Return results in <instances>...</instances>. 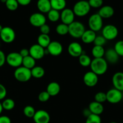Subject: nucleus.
Wrapping results in <instances>:
<instances>
[{
  "label": "nucleus",
  "instance_id": "obj_1",
  "mask_svg": "<svg viewBox=\"0 0 123 123\" xmlns=\"http://www.w3.org/2000/svg\"><path fill=\"white\" fill-rule=\"evenodd\" d=\"M92 72L98 76L102 75L106 73L108 68V63L104 58H94L90 65Z\"/></svg>",
  "mask_w": 123,
  "mask_h": 123
},
{
  "label": "nucleus",
  "instance_id": "obj_2",
  "mask_svg": "<svg viewBox=\"0 0 123 123\" xmlns=\"http://www.w3.org/2000/svg\"><path fill=\"white\" fill-rule=\"evenodd\" d=\"M86 31L84 25L78 21H74L68 25V34L74 38H80Z\"/></svg>",
  "mask_w": 123,
  "mask_h": 123
},
{
  "label": "nucleus",
  "instance_id": "obj_3",
  "mask_svg": "<svg viewBox=\"0 0 123 123\" xmlns=\"http://www.w3.org/2000/svg\"><path fill=\"white\" fill-rule=\"evenodd\" d=\"M90 8L91 7L89 6L88 1L81 0L75 4L72 10L75 16L78 17H83L89 13Z\"/></svg>",
  "mask_w": 123,
  "mask_h": 123
},
{
  "label": "nucleus",
  "instance_id": "obj_4",
  "mask_svg": "<svg viewBox=\"0 0 123 123\" xmlns=\"http://www.w3.org/2000/svg\"><path fill=\"white\" fill-rule=\"evenodd\" d=\"M14 78L20 82H27L31 79V70L23 67L22 66L16 68L14 72Z\"/></svg>",
  "mask_w": 123,
  "mask_h": 123
},
{
  "label": "nucleus",
  "instance_id": "obj_5",
  "mask_svg": "<svg viewBox=\"0 0 123 123\" xmlns=\"http://www.w3.org/2000/svg\"><path fill=\"white\" fill-rule=\"evenodd\" d=\"M88 26L89 30L94 32L100 31L103 27L102 18L98 13L92 14L88 19Z\"/></svg>",
  "mask_w": 123,
  "mask_h": 123
},
{
  "label": "nucleus",
  "instance_id": "obj_6",
  "mask_svg": "<svg viewBox=\"0 0 123 123\" xmlns=\"http://www.w3.org/2000/svg\"><path fill=\"white\" fill-rule=\"evenodd\" d=\"M22 60L23 58L22 57L20 54L16 52H12L9 53L6 56V62L10 67L16 68L22 66Z\"/></svg>",
  "mask_w": 123,
  "mask_h": 123
},
{
  "label": "nucleus",
  "instance_id": "obj_7",
  "mask_svg": "<svg viewBox=\"0 0 123 123\" xmlns=\"http://www.w3.org/2000/svg\"><path fill=\"white\" fill-rule=\"evenodd\" d=\"M118 35V30L113 25H107L102 28V36L106 40H113Z\"/></svg>",
  "mask_w": 123,
  "mask_h": 123
},
{
  "label": "nucleus",
  "instance_id": "obj_8",
  "mask_svg": "<svg viewBox=\"0 0 123 123\" xmlns=\"http://www.w3.org/2000/svg\"><path fill=\"white\" fill-rule=\"evenodd\" d=\"M0 38L6 43H11L16 38V34L14 30L9 26L3 27L0 32Z\"/></svg>",
  "mask_w": 123,
  "mask_h": 123
},
{
  "label": "nucleus",
  "instance_id": "obj_9",
  "mask_svg": "<svg viewBox=\"0 0 123 123\" xmlns=\"http://www.w3.org/2000/svg\"><path fill=\"white\" fill-rule=\"evenodd\" d=\"M107 101L112 104H116L119 103L123 99V93L117 89H110L106 92Z\"/></svg>",
  "mask_w": 123,
  "mask_h": 123
},
{
  "label": "nucleus",
  "instance_id": "obj_10",
  "mask_svg": "<svg viewBox=\"0 0 123 123\" xmlns=\"http://www.w3.org/2000/svg\"><path fill=\"white\" fill-rule=\"evenodd\" d=\"M47 50L45 49V54H50L53 56H59L63 52V46L60 42L57 41H52L48 46L47 47Z\"/></svg>",
  "mask_w": 123,
  "mask_h": 123
},
{
  "label": "nucleus",
  "instance_id": "obj_11",
  "mask_svg": "<svg viewBox=\"0 0 123 123\" xmlns=\"http://www.w3.org/2000/svg\"><path fill=\"white\" fill-rule=\"evenodd\" d=\"M47 18L43 13H33L29 18V22L32 26L34 27L40 28L41 26L46 24Z\"/></svg>",
  "mask_w": 123,
  "mask_h": 123
},
{
  "label": "nucleus",
  "instance_id": "obj_12",
  "mask_svg": "<svg viewBox=\"0 0 123 123\" xmlns=\"http://www.w3.org/2000/svg\"><path fill=\"white\" fill-rule=\"evenodd\" d=\"M30 55L34 60H41L45 55V49L38 44H33L29 49Z\"/></svg>",
  "mask_w": 123,
  "mask_h": 123
},
{
  "label": "nucleus",
  "instance_id": "obj_13",
  "mask_svg": "<svg viewBox=\"0 0 123 123\" xmlns=\"http://www.w3.org/2000/svg\"><path fill=\"white\" fill-rule=\"evenodd\" d=\"M75 14L73 10L70 8H65L60 13V20L62 23L69 25L74 21Z\"/></svg>",
  "mask_w": 123,
  "mask_h": 123
},
{
  "label": "nucleus",
  "instance_id": "obj_14",
  "mask_svg": "<svg viewBox=\"0 0 123 123\" xmlns=\"http://www.w3.org/2000/svg\"><path fill=\"white\" fill-rule=\"evenodd\" d=\"M68 52L72 57L78 58L81 55L84 54L82 45L76 42H73L69 44L68 47Z\"/></svg>",
  "mask_w": 123,
  "mask_h": 123
},
{
  "label": "nucleus",
  "instance_id": "obj_15",
  "mask_svg": "<svg viewBox=\"0 0 123 123\" xmlns=\"http://www.w3.org/2000/svg\"><path fill=\"white\" fill-rule=\"evenodd\" d=\"M83 82L88 87H94L97 84L98 76L92 71L86 72L83 76Z\"/></svg>",
  "mask_w": 123,
  "mask_h": 123
},
{
  "label": "nucleus",
  "instance_id": "obj_16",
  "mask_svg": "<svg viewBox=\"0 0 123 123\" xmlns=\"http://www.w3.org/2000/svg\"><path fill=\"white\" fill-rule=\"evenodd\" d=\"M33 118L35 123H49L50 121L49 114L48 112L42 109L36 111Z\"/></svg>",
  "mask_w": 123,
  "mask_h": 123
},
{
  "label": "nucleus",
  "instance_id": "obj_17",
  "mask_svg": "<svg viewBox=\"0 0 123 123\" xmlns=\"http://www.w3.org/2000/svg\"><path fill=\"white\" fill-rule=\"evenodd\" d=\"M112 84L115 88L123 91V72H118L115 73L112 76Z\"/></svg>",
  "mask_w": 123,
  "mask_h": 123
},
{
  "label": "nucleus",
  "instance_id": "obj_18",
  "mask_svg": "<svg viewBox=\"0 0 123 123\" xmlns=\"http://www.w3.org/2000/svg\"><path fill=\"white\" fill-rule=\"evenodd\" d=\"M105 60L107 63L116 64L119 60V56L117 54L114 49H109L105 52Z\"/></svg>",
  "mask_w": 123,
  "mask_h": 123
},
{
  "label": "nucleus",
  "instance_id": "obj_19",
  "mask_svg": "<svg viewBox=\"0 0 123 123\" xmlns=\"http://www.w3.org/2000/svg\"><path fill=\"white\" fill-rule=\"evenodd\" d=\"M114 12V9L113 7L110 6H104L100 8L98 14L102 19H108L113 16Z\"/></svg>",
  "mask_w": 123,
  "mask_h": 123
},
{
  "label": "nucleus",
  "instance_id": "obj_20",
  "mask_svg": "<svg viewBox=\"0 0 123 123\" xmlns=\"http://www.w3.org/2000/svg\"><path fill=\"white\" fill-rule=\"evenodd\" d=\"M37 7L41 13H48L52 9L50 0H38Z\"/></svg>",
  "mask_w": 123,
  "mask_h": 123
},
{
  "label": "nucleus",
  "instance_id": "obj_21",
  "mask_svg": "<svg viewBox=\"0 0 123 123\" xmlns=\"http://www.w3.org/2000/svg\"><path fill=\"white\" fill-rule=\"evenodd\" d=\"M88 108L91 114H95V115H100L104 111V106L102 103H98L95 101L91 102L89 105Z\"/></svg>",
  "mask_w": 123,
  "mask_h": 123
},
{
  "label": "nucleus",
  "instance_id": "obj_22",
  "mask_svg": "<svg viewBox=\"0 0 123 123\" xmlns=\"http://www.w3.org/2000/svg\"><path fill=\"white\" fill-rule=\"evenodd\" d=\"M96 35L95 32L90 30H86L81 37L82 42L85 44H90L94 43Z\"/></svg>",
  "mask_w": 123,
  "mask_h": 123
},
{
  "label": "nucleus",
  "instance_id": "obj_23",
  "mask_svg": "<svg viewBox=\"0 0 123 123\" xmlns=\"http://www.w3.org/2000/svg\"><path fill=\"white\" fill-rule=\"evenodd\" d=\"M48 94L51 97H54L59 93L60 91V86L56 82H51L48 85L47 87V90Z\"/></svg>",
  "mask_w": 123,
  "mask_h": 123
},
{
  "label": "nucleus",
  "instance_id": "obj_24",
  "mask_svg": "<svg viewBox=\"0 0 123 123\" xmlns=\"http://www.w3.org/2000/svg\"><path fill=\"white\" fill-rule=\"evenodd\" d=\"M52 9L57 11H62L66 8V0H50Z\"/></svg>",
  "mask_w": 123,
  "mask_h": 123
},
{
  "label": "nucleus",
  "instance_id": "obj_25",
  "mask_svg": "<svg viewBox=\"0 0 123 123\" xmlns=\"http://www.w3.org/2000/svg\"><path fill=\"white\" fill-rule=\"evenodd\" d=\"M51 38L49 35L41 34L37 37V44L43 48H47L51 43Z\"/></svg>",
  "mask_w": 123,
  "mask_h": 123
},
{
  "label": "nucleus",
  "instance_id": "obj_26",
  "mask_svg": "<svg viewBox=\"0 0 123 123\" xmlns=\"http://www.w3.org/2000/svg\"><path fill=\"white\" fill-rule=\"evenodd\" d=\"M105 50L103 46H94L92 49V55L94 58H103L105 55Z\"/></svg>",
  "mask_w": 123,
  "mask_h": 123
},
{
  "label": "nucleus",
  "instance_id": "obj_27",
  "mask_svg": "<svg viewBox=\"0 0 123 123\" xmlns=\"http://www.w3.org/2000/svg\"><path fill=\"white\" fill-rule=\"evenodd\" d=\"M31 76L36 79H41L45 75V70L41 66H35L31 70Z\"/></svg>",
  "mask_w": 123,
  "mask_h": 123
},
{
  "label": "nucleus",
  "instance_id": "obj_28",
  "mask_svg": "<svg viewBox=\"0 0 123 123\" xmlns=\"http://www.w3.org/2000/svg\"><path fill=\"white\" fill-rule=\"evenodd\" d=\"M22 66L25 68L31 70L34 67L36 66V60L31 57L30 55L23 58Z\"/></svg>",
  "mask_w": 123,
  "mask_h": 123
},
{
  "label": "nucleus",
  "instance_id": "obj_29",
  "mask_svg": "<svg viewBox=\"0 0 123 123\" xmlns=\"http://www.w3.org/2000/svg\"><path fill=\"white\" fill-rule=\"evenodd\" d=\"M78 62L82 66L84 67H87L90 66L92 60L89 55L85 54H83L78 57Z\"/></svg>",
  "mask_w": 123,
  "mask_h": 123
},
{
  "label": "nucleus",
  "instance_id": "obj_30",
  "mask_svg": "<svg viewBox=\"0 0 123 123\" xmlns=\"http://www.w3.org/2000/svg\"><path fill=\"white\" fill-rule=\"evenodd\" d=\"M47 17L49 21L52 22H55L60 19V13L59 11L51 9L47 13Z\"/></svg>",
  "mask_w": 123,
  "mask_h": 123
},
{
  "label": "nucleus",
  "instance_id": "obj_31",
  "mask_svg": "<svg viewBox=\"0 0 123 123\" xmlns=\"http://www.w3.org/2000/svg\"><path fill=\"white\" fill-rule=\"evenodd\" d=\"M1 103L3 109L6 111L12 110L15 106L14 101L12 98H6Z\"/></svg>",
  "mask_w": 123,
  "mask_h": 123
},
{
  "label": "nucleus",
  "instance_id": "obj_32",
  "mask_svg": "<svg viewBox=\"0 0 123 123\" xmlns=\"http://www.w3.org/2000/svg\"><path fill=\"white\" fill-rule=\"evenodd\" d=\"M55 31L60 36H65L68 34V25L63 23L59 24L55 28Z\"/></svg>",
  "mask_w": 123,
  "mask_h": 123
},
{
  "label": "nucleus",
  "instance_id": "obj_33",
  "mask_svg": "<svg viewBox=\"0 0 123 123\" xmlns=\"http://www.w3.org/2000/svg\"><path fill=\"white\" fill-rule=\"evenodd\" d=\"M5 4L7 9L10 11H15L19 6L17 0H7Z\"/></svg>",
  "mask_w": 123,
  "mask_h": 123
},
{
  "label": "nucleus",
  "instance_id": "obj_34",
  "mask_svg": "<svg viewBox=\"0 0 123 123\" xmlns=\"http://www.w3.org/2000/svg\"><path fill=\"white\" fill-rule=\"evenodd\" d=\"M23 112L25 117L28 118H33L36 113L34 108L30 105H27L24 108Z\"/></svg>",
  "mask_w": 123,
  "mask_h": 123
},
{
  "label": "nucleus",
  "instance_id": "obj_35",
  "mask_svg": "<svg viewBox=\"0 0 123 123\" xmlns=\"http://www.w3.org/2000/svg\"><path fill=\"white\" fill-rule=\"evenodd\" d=\"M85 123H101V119L100 115L90 114L86 118Z\"/></svg>",
  "mask_w": 123,
  "mask_h": 123
},
{
  "label": "nucleus",
  "instance_id": "obj_36",
  "mask_svg": "<svg viewBox=\"0 0 123 123\" xmlns=\"http://www.w3.org/2000/svg\"><path fill=\"white\" fill-rule=\"evenodd\" d=\"M114 50L119 56H123V40L118 41L114 46Z\"/></svg>",
  "mask_w": 123,
  "mask_h": 123
},
{
  "label": "nucleus",
  "instance_id": "obj_37",
  "mask_svg": "<svg viewBox=\"0 0 123 123\" xmlns=\"http://www.w3.org/2000/svg\"><path fill=\"white\" fill-rule=\"evenodd\" d=\"M94 99L95 102H97L98 103H102L107 101L106 98V93L104 92H98L95 94L94 96Z\"/></svg>",
  "mask_w": 123,
  "mask_h": 123
},
{
  "label": "nucleus",
  "instance_id": "obj_38",
  "mask_svg": "<svg viewBox=\"0 0 123 123\" xmlns=\"http://www.w3.org/2000/svg\"><path fill=\"white\" fill-rule=\"evenodd\" d=\"M106 40L104 37L102 36H96L94 42V46H103L106 43Z\"/></svg>",
  "mask_w": 123,
  "mask_h": 123
},
{
  "label": "nucleus",
  "instance_id": "obj_39",
  "mask_svg": "<svg viewBox=\"0 0 123 123\" xmlns=\"http://www.w3.org/2000/svg\"><path fill=\"white\" fill-rule=\"evenodd\" d=\"M88 2H89V4L90 7L98 8L102 7L103 0H89Z\"/></svg>",
  "mask_w": 123,
  "mask_h": 123
},
{
  "label": "nucleus",
  "instance_id": "obj_40",
  "mask_svg": "<svg viewBox=\"0 0 123 123\" xmlns=\"http://www.w3.org/2000/svg\"><path fill=\"white\" fill-rule=\"evenodd\" d=\"M51 96H49V94L47 92V91H42L41 93L39 94L38 96V99L41 102L44 103V102H47L48 100L49 99Z\"/></svg>",
  "mask_w": 123,
  "mask_h": 123
},
{
  "label": "nucleus",
  "instance_id": "obj_41",
  "mask_svg": "<svg viewBox=\"0 0 123 123\" xmlns=\"http://www.w3.org/2000/svg\"><path fill=\"white\" fill-rule=\"evenodd\" d=\"M39 29L40 31H41V33L43 34L48 35L49 32H50V27L49 26V25L46 24L43 25L42 26H41L39 28Z\"/></svg>",
  "mask_w": 123,
  "mask_h": 123
},
{
  "label": "nucleus",
  "instance_id": "obj_42",
  "mask_svg": "<svg viewBox=\"0 0 123 123\" xmlns=\"http://www.w3.org/2000/svg\"><path fill=\"white\" fill-rule=\"evenodd\" d=\"M7 95V90L2 84H0V100H4Z\"/></svg>",
  "mask_w": 123,
  "mask_h": 123
},
{
  "label": "nucleus",
  "instance_id": "obj_43",
  "mask_svg": "<svg viewBox=\"0 0 123 123\" xmlns=\"http://www.w3.org/2000/svg\"><path fill=\"white\" fill-rule=\"evenodd\" d=\"M6 62V56L2 50H0V67H2Z\"/></svg>",
  "mask_w": 123,
  "mask_h": 123
},
{
  "label": "nucleus",
  "instance_id": "obj_44",
  "mask_svg": "<svg viewBox=\"0 0 123 123\" xmlns=\"http://www.w3.org/2000/svg\"><path fill=\"white\" fill-rule=\"evenodd\" d=\"M19 54L21 55V56L22 58L26 57V56H29L30 55V52H29V49H26V48H24V49H22L19 52Z\"/></svg>",
  "mask_w": 123,
  "mask_h": 123
},
{
  "label": "nucleus",
  "instance_id": "obj_45",
  "mask_svg": "<svg viewBox=\"0 0 123 123\" xmlns=\"http://www.w3.org/2000/svg\"><path fill=\"white\" fill-rule=\"evenodd\" d=\"M0 123H11V120L6 115L0 116Z\"/></svg>",
  "mask_w": 123,
  "mask_h": 123
},
{
  "label": "nucleus",
  "instance_id": "obj_46",
  "mask_svg": "<svg viewBox=\"0 0 123 123\" xmlns=\"http://www.w3.org/2000/svg\"><path fill=\"white\" fill-rule=\"evenodd\" d=\"M19 5L22 6H28L31 2V0H17Z\"/></svg>",
  "mask_w": 123,
  "mask_h": 123
},
{
  "label": "nucleus",
  "instance_id": "obj_47",
  "mask_svg": "<svg viewBox=\"0 0 123 123\" xmlns=\"http://www.w3.org/2000/svg\"><path fill=\"white\" fill-rule=\"evenodd\" d=\"M83 115L85 117L87 118L92 114H91V112H90V111H89V108H86V109H84V110H83Z\"/></svg>",
  "mask_w": 123,
  "mask_h": 123
},
{
  "label": "nucleus",
  "instance_id": "obj_48",
  "mask_svg": "<svg viewBox=\"0 0 123 123\" xmlns=\"http://www.w3.org/2000/svg\"><path fill=\"white\" fill-rule=\"evenodd\" d=\"M2 111H3V108H2V103L0 102V115H1V113H2Z\"/></svg>",
  "mask_w": 123,
  "mask_h": 123
},
{
  "label": "nucleus",
  "instance_id": "obj_49",
  "mask_svg": "<svg viewBox=\"0 0 123 123\" xmlns=\"http://www.w3.org/2000/svg\"><path fill=\"white\" fill-rule=\"evenodd\" d=\"M2 28H3V27H2V25H1V24H0V32H1V31H2Z\"/></svg>",
  "mask_w": 123,
  "mask_h": 123
},
{
  "label": "nucleus",
  "instance_id": "obj_50",
  "mask_svg": "<svg viewBox=\"0 0 123 123\" xmlns=\"http://www.w3.org/2000/svg\"><path fill=\"white\" fill-rule=\"evenodd\" d=\"M1 2H4V3H5V2H6V1H7V0H1Z\"/></svg>",
  "mask_w": 123,
  "mask_h": 123
},
{
  "label": "nucleus",
  "instance_id": "obj_51",
  "mask_svg": "<svg viewBox=\"0 0 123 123\" xmlns=\"http://www.w3.org/2000/svg\"><path fill=\"white\" fill-rule=\"evenodd\" d=\"M116 123V122H110V123Z\"/></svg>",
  "mask_w": 123,
  "mask_h": 123
},
{
  "label": "nucleus",
  "instance_id": "obj_52",
  "mask_svg": "<svg viewBox=\"0 0 123 123\" xmlns=\"http://www.w3.org/2000/svg\"></svg>",
  "mask_w": 123,
  "mask_h": 123
}]
</instances>
